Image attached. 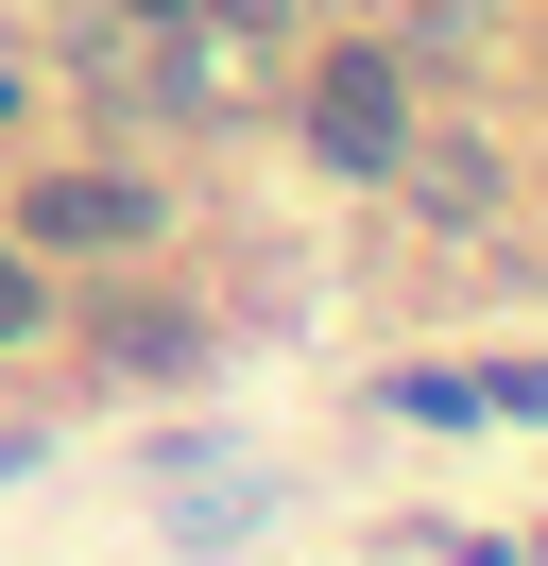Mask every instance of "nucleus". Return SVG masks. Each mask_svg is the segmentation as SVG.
I'll return each mask as SVG.
<instances>
[{"label":"nucleus","mask_w":548,"mask_h":566,"mask_svg":"<svg viewBox=\"0 0 548 566\" xmlns=\"http://www.w3.org/2000/svg\"><path fill=\"white\" fill-rule=\"evenodd\" d=\"M308 138H326L342 172H394V138H411V52H326V86H308Z\"/></svg>","instance_id":"obj_1"},{"label":"nucleus","mask_w":548,"mask_h":566,"mask_svg":"<svg viewBox=\"0 0 548 566\" xmlns=\"http://www.w3.org/2000/svg\"><path fill=\"white\" fill-rule=\"evenodd\" d=\"M18 223H34V258H120V241H155V189L137 172H52Z\"/></svg>","instance_id":"obj_2"},{"label":"nucleus","mask_w":548,"mask_h":566,"mask_svg":"<svg viewBox=\"0 0 548 566\" xmlns=\"http://www.w3.org/2000/svg\"><path fill=\"white\" fill-rule=\"evenodd\" d=\"M394 172L429 189V223H497V155H463V138H394Z\"/></svg>","instance_id":"obj_3"},{"label":"nucleus","mask_w":548,"mask_h":566,"mask_svg":"<svg viewBox=\"0 0 548 566\" xmlns=\"http://www.w3.org/2000/svg\"><path fill=\"white\" fill-rule=\"evenodd\" d=\"M103 360H120V378H189V360H205V326H189V310H137V292H120V310H103Z\"/></svg>","instance_id":"obj_4"},{"label":"nucleus","mask_w":548,"mask_h":566,"mask_svg":"<svg viewBox=\"0 0 548 566\" xmlns=\"http://www.w3.org/2000/svg\"><path fill=\"white\" fill-rule=\"evenodd\" d=\"M0 344H34V258L0 241Z\"/></svg>","instance_id":"obj_5"}]
</instances>
